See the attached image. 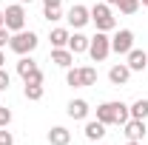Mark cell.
Instances as JSON below:
<instances>
[{
  "instance_id": "21",
  "label": "cell",
  "mask_w": 148,
  "mask_h": 145,
  "mask_svg": "<svg viewBox=\"0 0 148 145\" xmlns=\"http://www.w3.org/2000/svg\"><path fill=\"white\" fill-rule=\"evenodd\" d=\"M66 83L71 88H83V74H80V68H69L66 71Z\"/></svg>"
},
{
  "instance_id": "9",
  "label": "cell",
  "mask_w": 148,
  "mask_h": 145,
  "mask_svg": "<svg viewBox=\"0 0 148 145\" xmlns=\"http://www.w3.org/2000/svg\"><path fill=\"white\" fill-rule=\"evenodd\" d=\"M97 120L103 125H117V103H103L97 105Z\"/></svg>"
},
{
  "instance_id": "19",
  "label": "cell",
  "mask_w": 148,
  "mask_h": 145,
  "mask_svg": "<svg viewBox=\"0 0 148 145\" xmlns=\"http://www.w3.org/2000/svg\"><path fill=\"white\" fill-rule=\"evenodd\" d=\"M23 94H26V100H32V103H37V100H43V85H34V83H26V88H23Z\"/></svg>"
},
{
  "instance_id": "24",
  "label": "cell",
  "mask_w": 148,
  "mask_h": 145,
  "mask_svg": "<svg viewBox=\"0 0 148 145\" xmlns=\"http://www.w3.org/2000/svg\"><path fill=\"white\" fill-rule=\"evenodd\" d=\"M23 80H26V83H34V85H43V71H40V68H34L32 74H26Z\"/></svg>"
},
{
  "instance_id": "22",
  "label": "cell",
  "mask_w": 148,
  "mask_h": 145,
  "mask_svg": "<svg viewBox=\"0 0 148 145\" xmlns=\"http://www.w3.org/2000/svg\"><path fill=\"white\" fill-rule=\"evenodd\" d=\"M80 74H83V88L97 83V68H91V66H83V68H80Z\"/></svg>"
},
{
  "instance_id": "17",
  "label": "cell",
  "mask_w": 148,
  "mask_h": 145,
  "mask_svg": "<svg viewBox=\"0 0 148 145\" xmlns=\"http://www.w3.org/2000/svg\"><path fill=\"white\" fill-rule=\"evenodd\" d=\"M69 29H51V34H49V40H51V49H66L69 46Z\"/></svg>"
},
{
  "instance_id": "15",
  "label": "cell",
  "mask_w": 148,
  "mask_h": 145,
  "mask_svg": "<svg viewBox=\"0 0 148 145\" xmlns=\"http://www.w3.org/2000/svg\"><path fill=\"white\" fill-rule=\"evenodd\" d=\"M51 63H54V66H60V68H71L74 54L69 51V49H51Z\"/></svg>"
},
{
  "instance_id": "34",
  "label": "cell",
  "mask_w": 148,
  "mask_h": 145,
  "mask_svg": "<svg viewBox=\"0 0 148 145\" xmlns=\"http://www.w3.org/2000/svg\"><path fill=\"white\" fill-rule=\"evenodd\" d=\"M20 3H32V0H20Z\"/></svg>"
},
{
  "instance_id": "28",
  "label": "cell",
  "mask_w": 148,
  "mask_h": 145,
  "mask_svg": "<svg viewBox=\"0 0 148 145\" xmlns=\"http://www.w3.org/2000/svg\"><path fill=\"white\" fill-rule=\"evenodd\" d=\"M9 40H12V31L3 26V29H0V49H3V46H9Z\"/></svg>"
},
{
  "instance_id": "27",
  "label": "cell",
  "mask_w": 148,
  "mask_h": 145,
  "mask_svg": "<svg viewBox=\"0 0 148 145\" xmlns=\"http://www.w3.org/2000/svg\"><path fill=\"white\" fill-rule=\"evenodd\" d=\"M9 85H12V77L6 68H0V91H9Z\"/></svg>"
},
{
  "instance_id": "26",
  "label": "cell",
  "mask_w": 148,
  "mask_h": 145,
  "mask_svg": "<svg viewBox=\"0 0 148 145\" xmlns=\"http://www.w3.org/2000/svg\"><path fill=\"white\" fill-rule=\"evenodd\" d=\"M0 145H14V137L9 128H0Z\"/></svg>"
},
{
  "instance_id": "11",
  "label": "cell",
  "mask_w": 148,
  "mask_h": 145,
  "mask_svg": "<svg viewBox=\"0 0 148 145\" xmlns=\"http://www.w3.org/2000/svg\"><path fill=\"white\" fill-rule=\"evenodd\" d=\"M71 142V131L63 125H54L49 131V145H69Z\"/></svg>"
},
{
  "instance_id": "36",
  "label": "cell",
  "mask_w": 148,
  "mask_h": 145,
  "mask_svg": "<svg viewBox=\"0 0 148 145\" xmlns=\"http://www.w3.org/2000/svg\"><path fill=\"white\" fill-rule=\"evenodd\" d=\"M140 3H145V0H140Z\"/></svg>"
},
{
  "instance_id": "7",
  "label": "cell",
  "mask_w": 148,
  "mask_h": 145,
  "mask_svg": "<svg viewBox=\"0 0 148 145\" xmlns=\"http://www.w3.org/2000/svg\"><path fill=\"white\" fill-rule=\"evenodd\" d=\"M125 57H128L125 66H128L131 71H143V68H148V54L143 51V49H131Z\"/></svg>"
},
{
  "instance_id": "31",
  "label": "cell",
  "mask_w": 148,
  "mask_h": 145,
  "mask_svg": "<svg viewBox=\"0 0 148 145\" xmlns=\"http://www.w3.org/2000/svg\"><path fill=\"white\" fill-rule=\"evenodd\" d=\"M3 63H6V54H3V49H0V68H3Z\"/></svg>"
},
{
  "instance_id": "13",
  "label": "cell",
  "mask_w": 148,
  "mask_h": 145,
  "mask_svg": "<svg viewBox=\"0 0 148 145\" xmlns=\"http://www.w3.org/2000/svg\"><path fill=\"white\" fill-rule=\"evenodd\" d=\"M123 128H125V137L128 140H143L145 137V120H128Z\"/></svg>"
},
{
  "instance_id": "8",
  "label": "cell",
  "mask_w": 148,
  "mask_h": 145,
  "mask_svg": "<svg viewBox=\"0 0 148 145\" xmlns=\"http://www.w3.org/2000/svg\"><path fill=\"white\" fill-rule=\"evenodd\" d=\"M108 80H111V85H125V83L131 80V68L125 66V63H117V66H111Z\"/></svg>"
},
{
  "instance_id": "3",
  "label": "cell",
  "mask_w": 148,
  "mask_h": 145,
  "mask_svg": "<svg viewBox=\"0 0 148 145\" xmlns=\"http://www.w3.org/2000/svg\"><path fill=\"white\" fill-rule=\"evenodd\" d=\"M88 54H91L94 63H103V60L111 54V37H108V31H97V34L91 37V43H88Z\"/></svg>"
},
{
  "instance_id": "23",
  "label": "cell",
  "mask_w": 148,
  "mask_h": 145,
  "mask_svg": "<svg viewBox=\"0 0 148 145\" xmlns=\"http://www.w3.org/2000/svg\"><path fill=\"white\" fill-rule=\"evenodd\" d=\"M117 9H120V14H134L140 9V0H120Z\"/></svg>"
},
{
  "instance_id": "35",
  "label": "cell",
  "mask_w": 148,
  "mask_h": 145,
  "mask_svg": "<svg viewBox=\"0 0 148 145\" xmlns=\"http://www.w3.org/2000/svg\"><path fill=\"white\" fill-rule=\"evenodd\" d=\"M143 6H148V0H145V3H143Z\"/></svg>"
},
{
  "instance_id": "30",
  "label": "cell",
  "mask_w": 148,
  "mask_h": 145,
  "mask_svg": "<svg viewBox=\"0 0 148 145\" xmlns=\"http://www.w3.org/2000/svg\"><path fill=\"white\" fill-rule=\"evenodd\" d=\"M6 26V14H3V9H0V29Z\"/></svg>"
},
{
  "instance_id": "32",
  "label": "cell",
  "mask_w": 148,
  "mask_h": 145,
  "mask_svg": "<svg viewBox=\"0 0 148 145\" xmlns=\"http://www.w3.org/2000/svg\"><path fill=\"white\" fill-rule=\"evenodd\" d=\"M103 3H108V6H117V3H120V0H103Z\"/></svg>"
},
{
  "instance_id": "1",
  "label": "cell",
  "mask_w": 148,
  "mask_h": 145,
  "mask_svg": "<svg viewBox=\"0 0 148 145\" xmlns=\"http://www.w3.org/2000/svg\"><path fill=\"white\" fill-rule=\"evenodd\" d=\"M88 12H91V23L97 26V31H114V29H117V20L111 14L108 3H94Z\"/></svg>"
},
{
  "instance_id": "16",
  "label": "cell",
  "mask_w": 148,
  "mask_h": 145,
  "mask_svg": "<svg viewBox=\"0 0 148 145\" xmlns=\"http://www.w3.org/2000/svg\"><path fill=\"white\" fill-rule=\"evenodd\" d=\"M128 111H131V120H145V117H148V100H145V97L134 100V103L128 105Z\"/></svg>"
},
{
  "instance_id": "18",
  "label": "cell",
  "mask_w": 148,
  "mask_h": 145,
  "mask_svg": "<svg viewBox=\"0 0 148 145\" xmlns=\"http://www.w3.org/2000/svg\"><path fill=\"white\" fill-rule=\"evenodd\" d=\"M34 68H37V63H34V60H32L29 54H23V57L17 60V74H20V77H26V74H32Z\"/></svg>"
},
{
  "instance_id": "4",
  "label": "cell",
  "mask_w": 148,
  "mask_h": 145,
  "mask_svg": "<svg viewBox=\"0 0 148 145\" xmlns=\"http://www.w3.org/2000/svg\"><path fill=\"white\" fill-rule=\"evenodd\" d=\"M3 14H6V29L9 31H23L26 29V9H23V3L9 6Z\"/></svg>"
},
{
  "instance_id": "10",
  "label": "cell",
  "mask_w": 148,
  "mask_h": 145,
  "mask_svg": "<svg viewBox=\"0 0 148 145\" xmlns=\"http://www.w3.org/2000/svg\"><path fill=\"white\" fill-rule=\"evenodd\" d=\"M88 43H91V37H86V34H80V31H74L71 37H69V51L71 54H83V51H88Z\"/></svg>"
},
{
  "instance_id": "25",
  "label": "cell",
  "mask_w": 148,
  "mask_h": 145,
  "mask_svg": "<svg viewBox=\"0 0 148 145\" xmlns=\"http://www.w3.org/2000/svg\"><path fill=\"white\" fill-rule=\"evenodd\" d=\"M9 122H12V111L6 105H0V128H9Z\"/></svg>"
},
{
  "instance_id": "20",
  "label": "cell",
  "mask_w": 148,
  "mask_h": 145,
  "mask_svg": "<svg viewBox=\"0 0 148 145\" xmlns=\"http://www.w3.org/2000/svg\"><path fill=\"white\" fill-rule=\"evenodd\" d=\"M43 17L49 23H57V20H63V9L60 6H43Z\"/></svg>"
},
{
  "instance_id": "12",
  "label": "cell",
  "mask_w": 148,
  "mask_h": 145,
  "mask_svg": "<svg viewBox=\"0 0 148 145\" xmlns=\"http://www.w3.org/2000/svg\"><path fill=\"white\" fill-rule=\"evenodd\" d=\"M86 140H91V142H100L103 137H106V125L100 122V120H91V122H86Z\"/></svg>"
},
{
  "instance_id": "2",
  "label": "cell",
  "mask_w": 148,
  "mask_h": 145,
  "mask_svg": "<svg viewBox=\"0 0 148 145\" xmlns=\"http://www.w3.org/2000/svg\"><path fill=\"white\" fill-rule=\"evenodd\" d=\"M37 43H40V40H37L34 31H26V29H23V31H14V34H12V40H9V49H12L14 54L23 57V54H32V51L37 49Z\"/></svg>"
},
{
  "instance_id": "29",
  "label": "cell",
  "mask_w": 148,
  "mask_h": 145,
  "mask_svg": "<svg viewBox=\"0 0 148 145\" xmlns=\"http://www.w3.org/2000/svg\"><path fill=\"white\" fill-rule=\"evenodd\" d=\"M63 0H43V6H60Z\"/></svg>"
},
{
  "instance_id": "33",
  "label": "cell",
  "mask_w": 148,
  "mask_h": 145,
  "mask_svg": "<svg viewBox=\"0 0 148 145\" xmlns=\"http://www.w3.org/2000/svg\"><path fill=\"white\" fill-rule=\"evenodd\" d=\"M128 145H143V142H140V140H128Z\"/></svg>"
},
{
  "instance_id": "14",
  "label": "cell",
  "mask_w": 148,
  "mask_h": 145,
  "mask_svg": "<svg viewBox=\"0 0 148 145\" xmlns=\"http://www.w3.org/2000/svg\"><path fill=\"white\" fill-rule=\"evenodd\" d=\"M69 117H71V120H86V117H88V103H86V100H71V103H69Z\"/></svg>"
},
{
  "instance_id": "5",
  "label": "cell",
  "mask_w": 148,
  "mask_h": 145,
  "mask_svg": "<svg viewBox=\"0 0 148 145\" xmlns=\"http://www.w3.org/2000/svg\"><path fill=\"white\" fill-rule=\"evenodd\" d=\"M131 49H134V31H131V29H120L117 34L111 37V51H117V54H128Z\"/></svg>"
},
{
  "instance_id": "6",
  "label": "cell",
  "mask_w": 148,
  "mask_h": 145,
  "mask_svg": "<svg viewBox=\"0 0 148 145\" xmlns=\"http://www.w3.org/2000/svg\"><path fill=\"white\" fill-rule=\"evenodd\" d=\"M66 20H69V23H71L74 29H83V26H86V23H88V20H91V12H88V9H86V6H83V3H74L71 9H69V12H66Z\"/></svg>"
}]
</instances>
